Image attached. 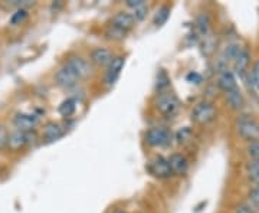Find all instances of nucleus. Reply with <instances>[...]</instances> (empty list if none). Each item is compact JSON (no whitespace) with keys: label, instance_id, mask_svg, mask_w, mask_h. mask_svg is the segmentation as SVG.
Wrapping results in <instances>:
<instances>
[{"label":"nucleus","instance_id":"1","mask_svg":"<svg viewBox=\"0 0 259 213\" xmlns=\"http://www.w3.org/2000/svg\"><path fill=\"white\" fill-rule=\"evenodd\" d=\"M144 140L153 149H166L173 143V134L167 127H152L146 131Z\"/></svg>","mask_w":259,"mask_h":213},{"label":"nucleus","instance_id":"2","mask_svg":"<svg viewBox=\"0 0 259 213\" xmlns=\"http://www.w3.org/2000/svg\"><path fill=\"white\" fill-rule=\"evenodd\" d=\"M36 133L35 130L32 131H22V130H13L12 133L7 134V141L6 146L12 150V152H19L23 150L25 147L33 144L36 141Z\"/></svg>","mask_w":259,"mask_h":213},{"label":"nucleus","instance_id":"3","mask_svg":"<svg viewBox=\"0 0 259 213\" xmlns=\"http://www.w3.org/2000/svg\"><path fill=\"white\" fill-rule=\"evenodd\" d=\"M155 109L164 115L166 118H171L176 115V112L179 111V106H180V101L177 100V97L168 91L166 92H160L157 94V98H155Z\"/></svg>","mask_w":259,"mask_h":213},{"label":"nucleus","instance_id":"4","mask_svg":"<svg viewBox=\"0 0 259 213\" xmlns=\"http://www.w3.org/2000/svg\"><path fill=\"white\" fill-rule=\"evenodd\" d=\"M236 131L248 141H259V122L254 118L242 117L236 124Z\"/></svg>","mask_w":259,"mask_h":213},{"label":"nucleus","instance_id":"5","mask_svg":"<svg viewBox=\"0 0 259 213\" xmlns=\"http://www.w3.org/2000/svg\"><path fill=\"white\" fill-rule=\"evenodd\" d=\"M81 78L66 65L63 63L55 74V82L58 87L63 88V90H72L79 84Z\"/></svg>","mask_w":259,"mask_h":213},{"label":"nucleus","instance_id":"6","mask_svg":"<svg viewBox=\"0 0 259 213\" xmlns=\"http://www.w3.org/2000/svg\"><path fill=\"white\" fill-rule=\"evenodd\" d=\"M147 171L154 176L157 179H170L173 176L170 166H168V160L163 156H155L149 161L147 164Z\"/></svg>","mask_w":259,"mask_h":213},{"label":"nucleus","instance_id":"7","mask_svg":"<svg viewBox=\"0 0 259 213\" xmlns=\"http://www.w3.org/2000/svg\"><path fill=\"white\" fill-rule=\"evenodd\" d=\"M214 117H216V108L207 101H202L196 104L195 108L192 109V120L196 121L198 124H207Z\"/></svg>","mask_w":259,"mask_h":213},{"label":"nucleus","instance_id":"8","mask_svg":"<svg viewBox=\"0 0 259 213\" xmlns=\"http://www.w3.org/2000/svg\"><path fill=\"white\" fill-rule=\"evenodd\" d=\"M65 63H66L81 79L88 78V76L92 74V66H91V63H90L87 59H84L82 56H79V55H71V56L66 59Z\"/></svg>","mask_w":259,"mask_h":213},{"label":"nucleus","instance_id":"9","mask_svg":"<svg viewBox=\"0 0 259 213\" xmlns=\"http://www.w3.org/2000/svg\"><path fill=\"white\" fill-rule=\"evenodd\" d=\"M39 122V117L36 114H26V112H17L13 117V124L16 130L22 131H32Z\"/></svg>","mask_w":259,"mask_h":213},{"label":"nucleus","instance_id":"10","mask_svg":"<svg viewBox=\"0 0 259 213\" xmlns=\"http://www.w3.org/2000/svg\"><path fill=\"white\" fill-rule=\"evenodd\" d=\"M124 63H125V58L121 56V55H117L112 58L111 63L107 66V72H105V82L108 85H112L115 84V81L118 79V76L121 75V71L124 68Z\"/></svg>","mask_w":259,"mask_h":213},{"label":"nucleus","instance_id":"11","mask_svg":"<svg viewBox=\"0 0 259 213\" xmlns=\"http://www.w3.org/2000/svg\"><path fill=\"white\" fill-rule=\"evenodd\" d=\"M167 160L173 176H184L189 171V160L182 153H173Z\"/></svg>","mask_w":259,"mask_h":213},{"label":"nucleus","instance_id":"12","mask_svg":"<svg viewBox=\"0 0 259 213\" xmlns=\"http://www.w3.org/2000/svg\"><path fill=\"white\" fill-rule=\"evenodd\" d=\"M111 25L128 33V30H131L136 26V20L133 15L128 12H117L111 19Z\"/></svg>","mask_w":259,"mask_h":213},{"label":"nucleus","instance_id":"13","mask_svg":"<svg viewBox=\"0 0 259 213\" xmlns=\"http://www.w3.org/2000/svg\"><path fill=\"white\" fill-rule=\"evenodd\" d=\"M90 58H91V62L97 66H108L114 58L112 52L108 49V48H104V46H98V48H94L91 53H90Z\"/></svg>","mask_w":259,"mask_h":213},{"label":"nucleus","instance_id":"14","mask_svg":"<svg viewBox=\"0 0 259 213\" xmlns=\"http://www.w3.org/2000/svg\"><path fill=\"white\" fill-rule=\"evenodd\" d=\"M217 85L225 92H230V91L236 90L238 84H236V78H235L233 72L229 69H222L217 76Z\"/></svg>","mask_w":259,"mask_h":213},{"label":"nucleus","instance_id":"15","mask_svg":"<svg viewBox=\"0 0 259 213\" xmlns=\"http://www.w3.org/2000/svg\"><path fill=\"white\" fill-rule=\"evenodd\" d=\"M62 136H63V128L59 122L51 121L44 127L42 138L45 140V143H53V141L59 140Z\"/></svg>","mask_w":259,"mask_h":213},{"label":"nucleus","instance_id":"16","mask_svg":"<svg viewBox=\"0 0 259 213\" xmlns=\"http://www.w3.org/2000/svg\"><path fill=\"white\" fill-rule=\"evenodd\" d=\"M235 71L238 75H244L248 69V65H249V52L246 49H239L238 55L235 56Z\"/></svg>","mask_w":259,"mask_h":213},{"label":"nucleus","instance_id":"17","mask_svg":"<svg viewBox=\"0 0 259 213\" xmlns=\"http://www.w3.org/2000/svg\"><path fill=\"white\" fill-rule=\"evenodd\" d=\"M226 101L232 109H241L244 106V103H245L244 95L241 94L239 88H236L230 92H226Z\"/></svg>","mask_w":259,"mask_h":213},{"label":"nucleus","instance_id":"18","mask_svg":"<svg viewBox=\"0 0 259 213\" xmlns=\"http://www.w3.org/2000/svg\"><path fill=\"white\" fill-rule=\"evenodd\" d=\"M127 36V32L112 26L111 23L105 28L104 30V38L108 39V41H112V42H118V41H122L124 38Z\"/></svg>","mask_w":259,"mask_h":213},{"label":"nucleus","instance_id":"19","mask_svg":"<svg viewBox=\"0 0 259 213\" xmlns=\"http://www.w3.org/2000/svg\"><path fill=\"white\" fill-rule=\"evenodd\" d=\"M58 111L62 117L65 118H69L75 114L76 111V101L75 98H66L61 103V106H58Z\"/></svg>","mask_w":259,"mask_h":213},{"label":"nucleus","instance_id":"20","mask_svg":"<svg viewBox=\"0 0 259 213\" xmlns=\"http://www.w3.org/2000/svg\"><path fill=\"white\" fill-rule=\"evenodd\" d=\"M168 17H170V6L168 4H161L158 9H157V12H155L154 15V25L157 28H160V26H163L167 20H168Z\"/></svg>","mask_w":259,"mask_h":213},{"label":"nucleus","instance_id":"21","mask_svg":"<svg viewBox=\"0 0 259 213\" xmlns=\"http://www.w3.org/2000/svg\"><path fill=\"white\" fill-rule=\"evenodd\" d=\"M155 88L160 92H166L168 88H170V78L167 75V72L164 69H160L158 74H157V84H155Z\"/></svg>","mask_w":259,"mask_h":213},{"label":"nucleus","instance_id":"22","mask_svg":"<svg viewBox=\"0 0 259 213\" xmlns=\"http://www.w3.org/2000/svg\"><path fill=\"white\" fill-rule=\"evenodd\" d=\"M248 174L252 179V182L255 184H258L259 187V161L252 160V161L248 163Z\"/></svg>","mask_w":259,"mask_h":213},{"label":"nucleus","instance_id":"23","mask_svg":"<svg viewBox=\"0 0 259 213\" xmlns=\"http://www.w3.org/2000/svg\"><path fill=\"white\" fill-rule=\"evenodd\" d=\"M190 137H192V130H190L189 127H183V128H180V130L176 133L174 140H176L179 144H183V143H186L187 140H190Z\"/></svg>","mask_w":259,"mask_h":213},{"label":"nucleus","instance_id":"24","mask_svg":"<svg viewBox=\"0 0 259 213\" xmlns=\"http://www.w3.org/2000/svg\"><path fill=\"white\" fill-rule=\"evenodd\" d=\"M26 17H28V10H26V9H17V10L12 15L10 23H12V25H20Z\"/></svg>","mask_w":259,"mask_h":213},{"label":"nucleus","instance_id":"25","mask_svg":"<svg viewBox=\"0 0 259 213\" xmlns=\"http://www.w3.org/2000/svg\"><path fill=\"white\" fill-rule=\"evenodd\" d=\"M147 12H149V7H147L146 4H143V6H140V7L134 9L131 15H133V17H134L136 23H137V22H141V20H144V17L147 16Z\"/></svg>","mask_w":259,"mask_h":213},{"label":"nucleus","instance_id":"26","mask_svg":"<svg viewBox=\"0 0 259 213\" xmlns=\"http://www.w3.org/2000/svg\"><path fill=\"white\" fill-rule=\"evenodd\" d=\"M246 150L249 157H252V160L255 161H259V141H249Z\"/></svg>","mask_w":259,"mask_h":213},{"label":"nucleus","instance_id":"27","mask_svg":"<svg viewBox=\"0 0 259 213\" xmlns=\"http://www.w3.org/2000/svg\"><path fill=\"white\" fill-rule=\"evenodd\" d=\"M209 23H210L209 16L205 15V13H202V15L199 16V19H198V28H199V30H200L203 35L207 33V30H209Z\"/></svg>","mask_w":259,"mask_h":213},{"label":"nucleus","instance_id":"28","mask_svg":"<svg viewBox=\"0 0 259 213\" xmlns=\"http://www.w3.org/2000/svg\"><path fill=\"white\" fill-rule=\"evenodd\" d=\"M251 78H252V84H254V87L259 91V61L255 63V66H254V69H252V75H251Z\"/></svg>","mask_w":259,"mask_h":213},{"label":"nucleus","instance_id":"29","mask_svg":"<svg viewBox=\"0 0 259 213\" xmlns=\"http://www.w3.org/2000/svg\"><path fill=\"white\" fill-rule=\"evenodd\" d=\"M249 198H251V202L254 203V206L259 211V187H254L249 193Z\"/></svg>","mask_w":259,"mask_h":213},{"label":"nucleus","instance_id":"30","mask_svg":"<svg viewBox=\"0 0 259 213\" xmlns=\"http://www.w3.org/2000/svg\"><path fill=\"white\" fill-rule=\"evenodd\" d=\"M187 82H192V84H199L202 82V76L198 74V72H189L187 76H186Z\"/></svg>","mask_w":259,"mask_h":213},{"label":"nucleus","instance_id":"31","mask_svg":"<svg viewBox=\"0 0 259 213\" xmlns=\"http://www.w3.org/2000/svg\"><path fill=\"white\" fill-rule=\"evenodd\" d=\"M125 4H127V7H130V9L134 10V9H137V7H140V6L146 4V1H144V0H127Z\"/></svg>","mask_w":259,"mask_h":213},{"label":"nucleus","instance_id":"32","mask_svg":"<svg viewBox=\"0 0 259 213\" xmlns=\"http://www.w3.org/2000/svg\"><path fill=\"white\" fill-rule=\"evenodd\" d=\"M236 213H257L251 206L245 205V203H241L236 206Z\"/></svg>","mask_w":259,"mask_h":213},{"label":"nucleus","instance_id":"33","mask_svg":"<svg viewBox=\"0 0 259 213\" xmlns=\"http://www.w3.org/2000/svg\"><path fill=\"white\" fill-rule=\"evenodd\" d=\"M109 213H125L122 209H112Z\"/></svg>","mask_w":259,"mask_h":213}]
</instances>
